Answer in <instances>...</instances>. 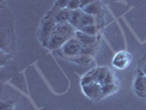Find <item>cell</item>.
I'll return each instance as SVG.
<instances>
[{"mask_svg": "<svg viewBox=\"0 0 146 110\" xmlns=\"http://www.w3.org/2000/svg\"><path fill=\"white\" fill-rule=\"evenodd\" d=\"M80 31L87 33L89 35H96L97 37V33H98V27L96 24H91V25H87V27H84L82 29H80Z\"/></svg>", "mask_w": 146, "mask_h": 110, "instance_id": "cell-16", "label": "cell"}, {"mask_svg": "<svg viewBox=\"0 0 146 110\" xmlns=\"http://www.w3.org/2000/svg\"><path fill=\"white\" fill-rule=\"evenodd\" d=\"M82 9H78V10H74L70 12V17H69V21L68 23H70L73 27H75L76 29L78 30V27H79V23H80L81 17H82Z\"/></svg>", "mask_w": 146, "mask_h": 110, "instance_id": "cell-12", "label": "cell"}, {"mask_svg": "<svg viewBox=\"0 0 146 110\" xmlns=\"http://www.w3.org/2000/svg\"><path fill=\"white\" fill-rule=\"evenodd\" d=\"M134 91L141 98H146V75L139 72L134 79Z\"/></svg>", "mask_w": 146, "mask_h": 110, "instance_id": "cell-5", "label": "cell"}, {"mask_svg": "<svg viewBox=\"0 0 146 110\" xmlns=\"http://www.w3.org/2000/svg\"><path fill=\"white\" fill-rule=\"evenodd\" d=\"M95 46H89V45H82L81 51L79 55H87V56H92L95 54Z\"/></svg>", "mask_w": 146, "mask_h": 110, "instance_id": "cell-17", "label": "cell"}, {"mask_svg": "<svg viewBox=\"0 0 146 110\" xmlns=\"http://www.w3.org/2000/svg\"><path fill=\"white\" fill-rule=\"evenodd\" d=\"M82 11H84L85 13H87V15H94V17H95V15H99L102 13V7H101L100 1L97 0L95 2H92V3L86 6L85 8H82Z\"/></svg>", "mask_w": 146, "mask_h": 110, "instance_id": "cell-10", "label": "cell"}, {"mask_svg": "<svg viewBox=\"0 0 146 110\" xmlns=\"http://www.w3.org/2000/svg\"><path fill=\"white\" fill-rule=\"evenodd\" d=\"M56 25H57V23L52 17H46L43 20L41 28H40V41L44 46H47L52 34L54 33V31L56 29Z\"/></svg>", "mask_w": 146, "mask_h": 110, "instance_id": "cell-1", "label": "cell"}, {"mask_svg": "<svg viewBox=\"0 0 146 110\" xmlns=\"http://www.w3.org/2000/svg\"><path fill=\"white\" fill-rule=\"evenodd\" d=\"M84 94L87 96L88 98L92 100H100L102 99V85L99 83H91L85 86H81Z\"/></svg>", "mask_w": 146, "mask_h": 110, "instance_id": "cell-4", "label": "cell"}, {"mask_svg": "<svg viewBox=\"0 0 146 110\" xmlns=\"http://www.w3.org/2000/svg\"><path fill=\"white\" fill-rule=\"evenodd\" d=\"M67 41H68V39H67L65 35H63L60 32H58L57 30H55L54 33L52 34V37H51V39H50L48 44H47L46 47L52 50V51H55V50H57V49H62V46H63Z\"/></svg>", "mask_w": 146, "mask_h": 110, "instance_id": "cell-6", "label": "cell"}, {"mask_svg": "<svg viewBox=\"0 0 146 110\" xmlns=\"http://www.w3.org/2000/svg\"><path fill=\"white\" fill-rule=\"evenodd\" d=\"M70 10L66 9H58L57 7H54L52 9V12L48 15V17H52L56 23H68L69 17H70Z\"/></svg>", "mask_w": 146, "mask_h": 110, "instance_id": "cell-7", "label": "cell"}, {"mask_svg": "<svg viewBox=\"0 0 146 110\" xmlns=\"http://www.w3.org/2000/svg\"><path fill=\"white\" fill-rule=\"evenodd\" d=\"M91 24H96V19L94 15H87V13H82V17H81L80 23H79V27H78V30L82 29L84 27H87V25H91Z\"/></svg>", "mask_w": 146, "mask_h": 110, "instance_id": "cell-13", "label": "cell"}, {"mask_svg": "<svg viewBox=\"0 0 146 110\" xmlns=\"http://www.w3.org/2000/svg\"><path fill=\"white\" fill-rule=\"evenodd\" d=\"M72 62L78 64V65H88L91 62V56H87V55H77V56H73V57H68Z\"/></svg>", "mask_w": 146, "mask_h": 110, "instance_id": "cell-14", "label": "cell"}, {"mask_svg": "<svg viewBox=\"0 0 146 110\" xmlns=\"http://www.w3.org/2000/svg\"><path fill=\"white\" fill-rule=\"evenodd\" d=\"M109 68L108 67H97L91 69L89 73H87L81 78V86H85L91 83H99L102 85L103 79L108 73Z\"/></svg>", "mask_w": 146, "mask_h": 110, "instance_id": "cell-2", "label": "cell"}, {"mask_svg": "<svg viewBox=\"0 0 146 110\" xmlns=\"http://www.w3.org/2000/svg\"><path fill=\"white\" fill-rule=\"evenodd\" d=\"M142 72H143V73H144L146 75V64L144 66H143V69H142Z\"/></svg>", "mask_w": 146, "mask_h": 110, "instance_id": "cell-22", "label": "cell"}, {"mask_svg": "<svg viewBox=\"0 0 146 110\" xmlns=\"http://www.w3.org/2000/svg\"><path fill=\"white\" fill-rule=\"evenodd\" d=\"M81 47H82V44L76 37H72L62 46L60 51L67 57H73L80 54Z\"/></svg>", "mask_w": 146, "mask_h": 110, "instance_id": "cell-3", "label": "cell"}, {"mask_svg": "<svg viewBox=\"0 0 146 110\" xmlns=\"http://www.w3.org/2000/svg\"><path fill=\"white\" fill-rule=\"evenodd\" d=\"M117 90V85L115 83L113 84H106V85H102V97H107V96L111 95L113 93H115Z\"/></svg>", "mask_w": 146, "mask_h": 110, "instance_id": "cell-15", "label": "cell"}, {"mask_svg": "<svg viewBox=\"0 0 146 110\" xmlns=\"http://www.w3.org/2000/svg\"><path fill=\"white\" fill-rule=\"evenodd\" d=\"M67 9H68V10H70V11L81 9L80 0H70V1H69V3H68V7H67Z\"/></svg>", "mask_w": 146, "mask_h": 110, "instance_id": "cell-18", "label": "cell"}, {"mask_svg": "<svg viewBox=\"0 0 146 110\" xmlns=\"http://www.w3.org/2000/svg\"><path fill=\"white\" fill-rule=\"evenodd\" d=\"M95 1H97V0H80L81 9L88 6V5H90V3H92V2H95Z\"/></svg>", "mask_w": 146, "mask_h": 110, "instance_id": "cell-21", "label": "cell"}, {"mask_svg": "<svg viewBox=\"0 0 146 110\" xmlns=\"http://www.w3.org/2000/svg\"><path fill=\"white\" fill-rule=\"evenodd\" d=\"M55 30H57L63 35H65L68 40L72 37H75V34L77 32V29L73 27L70 23H57Z\"/></svg>", "mask_w": 146, "mask_h": 110, "instance_id": "cell-9", "label": "cell"}, {"mask_svg": "<svg viewBox=\"0 0 146 110\" xmlns=\"http://www.w3.org/2000/svg\"><path fill=\"white\" fill-rule=\"evenodd\" d=\"M129 61H130L129 54L125 52H120L117 54L115 59H113V65L119 67V68H123L129 64Z\"/></svg>", "mask_w": 146, "mask_h": 110, "instance_id": "cell-11", "label": "cell"}, {"mask_svg": "<svg viewBox=\"0 0 146 110\" xmlns=\"http://www.w3.org/2000/svg\"><path fill=\"white\" fill-rule=\"evenodd\" d=\"M75 37L80 42L82 45H89V46H95L97 43V37L96 35H89L87 33L82 32L80 30H77Z\"/></svg>", "mask_w": 146, "mask_h": 110, "instance_id": "cell-8", "label": "cell"}, {"mask_svg": "<svg viewBox=\"0 0 146 110\" xmlns=\"http://www.w3.org/2000/svg\"><path fill=\"white\" fill-rule=\"evenodd\" d=\"M113 83H115V77H114V74L109 69L107 75H106V77H104V79H103L102 85H106V84H113Z\"/></svg>", "mask_w": 146, "mask_h": 110, "instance_id": "cell-19", "label": "cell"}, {"mask_svg": "<svg viewBox=\"0 0 146 110\" xmlns=\"http://www.w3.org/2000/svg\"><path fill=\"white\" fill-rule=\"evenodd\" d=\"M69 1L70 0H56L55 7H57L58 9H66V8L68 7Z\"/></svg>", "mask_w": 146, "mask_h": 110, "instance_id": "cell-20", "label": "cell"}]
</instances>
